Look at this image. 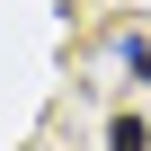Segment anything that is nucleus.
<instances>
[{"mask_svg":"<svg viewBox=\"0 0 151 151\" xmlns=\"http://www.w3.org/2000/svg\"><path fill=\"white\" fill-rule=\"evenodd\" d=\"M107 151H151V133H142V116H116V124H107Z\"/></svg>","mask_w":151,"mask_h":151,"instance_id":"f257e3e1","label":"nucleus"},{"mask_svg":"<svg viewBox=\"0 0 151 151\" xmlns=\"http://www.w3.org/2000/svg\"><path fill=\"white\" fill-rule=\"evenodd\" d=\"M124 62H133L142 80H151V45H142V36H124Z\"/></svg>","mask_w":151,"mask_h":151,"instance_id":"f03ea898","label":"nucleus"}]
</instances>
